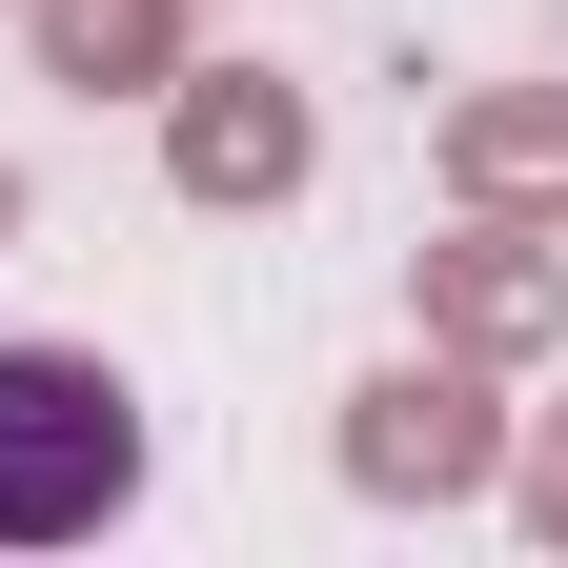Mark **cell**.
Wrapping results in <instances>:
<instances>
[{"label":"cell","mask_w":568,"mask_h":568,"mask_svg":"<svg viewBox=\"0 0 568 568\" xmlns=\"http://www.w3.org/2000/svg\"><path fill=\"white\" fill-rule=\"evenodd\" d=\"M406 284H426V345H467V366H548L568 345V264L528 224H487V203H467V244H426Z\"/></svg>","instance_id":"277c9868"},{"label":"cell","mask_w":568,"mask_h":568,"mask_svg":"<svg viewBox=\"0 0 568 568\" xmlns=\"http://www.w3.org/2000/svg\"><path fill=\"white\" fill-rule=\"evenodd\" d=\"M305 163H325L305 82H264V61H183V82H163V183H183V203L264 224V203H305Z\"/></svg>","instance_id":"3957f363"},{"label":"cell","mask_w":568,"mask_h":568,"mask_svg":"<svg viewBox=\"0 0 568 568\" xmlns=\"http://www.w3.org/2000/svg\"><path fill=\"white\" fill-rule=\"evenodd\" d=\"M142 487V386L102 345H0V548H82Z\"/></svg>","instance_id":"6da1fadb"},{"label":"cell","mask_w":568,"mask_h":568,"mask_svg":"<svg viewBox=\"0 0 568 568\" xmlns=\"http://www.w3.org/2000/svg\"><path fill=\"white\" fill-rule=\"evenodd\" d=\"M487 487H508V508H528V528L568 548V406H548V426H528V447H508V467H487Z\"/></svg>","instance_id":"52a82bcc"},{"label":"cell","mask_w":568,"mask_h":568,"mask_svg":"<svg viewBox=\"0 0 568 568\" xmlns=\"http://www.w3.org/2000/svg\"><path fill=\"white\" fill-rule=\"evenodd\" d=\"M0 224H21V183H0Z\"/></svg>","instance_id":"ba28073f"},{"label":"cell","mask_w":568,"mask_h":568,"mask_svg":"<svg viewBox=\"0 0 568 568\" xmlns=\"http://www.w3.org/2000/svg\"><path fill=\"white\" fill-rule=\"evenodd\" d=\"M21 21H41V82H82V102L183 82V0H21Z\"/></svg>","instance_id":"8992f818"},{"label":"cell","mask_w":568,"mask_h":568,"mask_svg":"<svg viewBox=\"0 0 568 568\" xmlns=\"http://www.w3.org/2000/svg\"><path fill=\"white\" fill-rule=\"evenodd\" d=\"M487 467H508V406L467 386V345H426V366L345 386V487H366V508H467Z\"/></svg>","instance_id":"7a4b0ae2"},{"label":"cell","mask_w":568,"mask_h":568,"mask_svg":"<svg viewBox=\"0 0 568 568\" xmlns=\"http://www.w3.org/2000/svg\"><path fill=\"white\" fill-rule=\"evenodd\" d=\"M447 203H487V224H568V82L447 102Z\"/></svg>","instance_id":"5b68a950"}]
</instances>
